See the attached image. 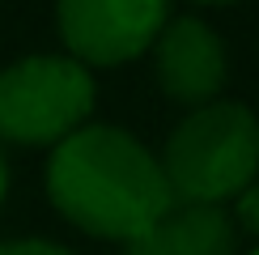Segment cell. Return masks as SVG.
<instances>
[{"label": "cell", "mask_w": 259, "mask_h": 255, "mask_svg": "<svg viewBox=\"0 0 259 255\" xmlns=\"http://www.w3.org/2000/svg\"><path fill=\"white\" fill-rule=\"evenodd\" d=\"M47 200L90 238L127 242L170 208L161 162L115 123H81L47 162Z\"/></svg>", "instance_id": "1"}, {"label": "cell", "mask_w": 259, "mask_h": 255, "mask_svg": "<svg viewBox=\"0 0 259 255\" xmlns=\"http://www.w3.org/2000/svg\"><path fill=\"white\" fill-rule=\"evenodd\" d=\"M157 162L175 200L225 204L259 179V119L251 106L230 98L191 106Z\"/></svg>", "instance_id": "2"}, {"label": "cell", "mask_w": 259, "mask_h": 255, "mask_svg": "<svg viewBox=\"0 0 259 255\" xmlns=\"http://www.w3.org/2000/svg\"><path fill=\"white\" fill-rule=\"evenodd\" d=\"M94 72L81 60L26 56L0 72V141L13 145H60L68 132L90 123Z\"/></svg>", "instance_id": "3"}, {"label": "cell", "mask_w": 259, "mask_h": 255, "mask_svg": "<svg viewBox=\"0 0 259 255\" xmlns=\"http://www.w3.org/2000/svg\"><path fill=\"white\" fill-rule=\"evenodd\" d=\"M56 21L72 60L85 68H119L153 47L170 21V0H60Z\"/></svg>", "instance_id": "4"}, {"label": "cell", "mask_w": 259, "mask_h": 255, "mask_svg": "<svg viewBox=\"0 0 259 255\" xmlns=\"http://www.w3.org/2000/svg\"><path fill=\"white\" fill-rule=\"evenodd\" d=\"M153 77L170 102L179 106H204L221 98L230 81V60L217 30L200 17H170L153 38Z\"/></svg>", "instance_id": "5"}, {"label": "cell", "mask_w": 259, "mask_h": 255, "mask_svg": "<svg viewBox=\"0 0 259 255\" xmlns=\"http://www.w3.org/2000/svg\"><path fill=\"white\" fill-rule=\"evenodd\" d=\"M238 234L225 204L170 200L157 221L123 242V255H238Z\"/></svg>", "instance_id": "6"}, {"label": "cell", "mask_w": 259, "mask_h": 255, "mask_svg": "<svg viewBox=\"0 0 259 255\" xmlns=\"http://www.w3.org/2000/svg\"><path fill=\"white\" fill-rule=\"evenodd\" d=\"M234 226H242L246 234L259 238V179H251V183L234 196Z\"/></svg>", "instance_id": "7"}, {"label": "cell", "mask_w": 259, "mask_h": 255, "mask_svg": "<svg viewBox=\"0 0 259 255\" xmlns=\"http://www.w3.org/2000/svg\"><path fill=\"white\" fill-rule=\"evenodd\" d=\"M0 255H72V251L51 238H13V242H0Z\"/></svg>", "instance_id": "8"}, {"label": "cell", "mask_w": 259, "mask_h": 255, "mask_svg": "<svg viewBox=\"0 0 259 255\" xmlns=\"http://www.w3.org/2000/svg\"><path fill=\"white\" fill-rule=\"evenodd\" d=\"M5 187H9V170H5V153H0V200H5Z\"/></svg>", "instance_id": "9"}, {"label": "cell", "mask_w": 259, "mask_h": 255, "mask_svg": "<svg viewBox=\"0 0 259 255\" xmlns=\"http://www.w3.org/2000/svg\"><path fill=\"white\" fill-rule=\"evenodd\" d=\"M196 5H234V0H196Z\"/></svg>", "instance_id": "10"}, {"label": "cell", "mask_w": 259, "mask_h": 255, "mask_svg": "<svg viewBox=\"0 0 259 255\" xmlns=\"http://www.w3.org/2000/svg\"><path fill=\"white\" fill-rule=\"evenodd\" d=\"M251 255H259V247H255V251H251Z\"/></svg>", "instance_id": "11"}]
</instances>
